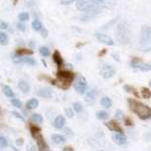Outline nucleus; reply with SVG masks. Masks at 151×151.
Segmentation results:
<instances>
[{"mask_svg": "<svg viewBox=\"0 0 151 151\" xmlns=\"http://www.w3.org/2000/svg\"><path fill=\"white\" fill-rule=\"evenodd\" d=\"M117 0H77V8L85 12L82 20L93 18L103 9L111 10L116 5Z\"/></svg>", "mask_w": 151, "mask_h": 151, "instance_id": "nucleus-1", "label": "nucleus"}, {"mask_svg": "<svg viewBox=\"0 0 151 151\" xmlns=\"http://www.w3.org/2000/svg\"><path fill=\"white\" fill-rule=\"evenodd\" d=\"M128 105L130 110L135 113L142 120H148L151 118V108L147 105L141 103L135 99H128Z\"/></svg>", "mask_w": 151, "mask_h": 151, "instance_id": "nucleus-2", "label": "nucleus"}, {"mask_svg": "<svg viewBox=\"0 0 151 151\" xmlns=\"http://www.w3.org/2000/svg\"><path fill=\"white\" fill-rule=\"evenodd\" d=\"M116 37L119 42H121L122 45H127L131 41V31L127 22L123 21L117 26Z\"/></svg>", "mask_w": 151, "mask_h": 151, "instance_id": "nucleus-3", "label": "nucleus"}, {"mask_svg": "<svg viewBox=\"0 0 151 151\" xmlns=\"http://www.w3.org/2000/svg\"><path fill=\"white\" fill-rule=\"evenodd\" d=\"M58 81L60 83V87L64 90L69 89L70 84L74 82L75 75L69 70H58L57 73Z\"/></svg>", "mask_w": 151, "mask_h": 151, "instance_id": "nucleus-4", "label": "nucleus"}, {"mask_svg": "<svg viewBox=\"0 0 151 151\" xmlns=\"http://www.w3.org/2000/svg\"><path fill=\"white\" fill-rule=\"evenodd\" d=\"M140 42L142 45H145L146 47V52L148 50H151V47L149 45H151V26L144 25L141 29V37H140Z\"/></svg>", "mask_w": 151, "mask_h": 151, "instance_id": "nucleus-5", "label": "nucleus"}, {"mask_svg": "<svg viewBox=\"0 0 151 151\" xmlns=\"http://www.w3.org/2000/svg\"><path fill=\"white\" fill-rule=\"evenodd\" d=\"M74 87H75V90L78 92V93L81 94V95H84L86 93V89H87V80L81 75L78 76V79L75 83Z\"/></svg>", "mask_w": 151, "mask_h": 151, "instance_id": "nucleus-6", "label": "nucleus"}, {"mask_svg": "<svg viewBox=\"0 0 151 151\" xmlns=\"http://www.w3.org/2000/svg\"><path fill=\"white\" fill-rule=\"evenodd\" d=\"M100 74L104 79H110L115 74V70L110 65H104L100 70Z\"/></svg>", "mask_w": 151, "mask_h": 151, "instance_id": "nucleus-7", "label": "nucleus"}, {"mask_svg": "<svg viewBox=\"0 0 151 151\" xmlns=\"http://www.w3.org/2000/svg\"><path fill=\"white\" fill-rule=\"evenodd\" d=\"M95 35H96V38L100 41V42H103V43H105V45H114L113 40H112L110 36H108L107 35L97 32Z\"/></svg>", "mask_w": 151, "mask_h": 151, "instance_id": "nucleus-8", "label": "nucleus"}, {"mask_svg": "<svg viewBox=\"0 0 151 151\" xmlns=\"http://www.w3.org/2000/svg\"><path fill=\"white\" fill-rule=\"evenodd\" d=\"M13 63L14 64H25L29 65H35L36 62L33 58H20V57H15L13 58Z\"/></svg>", "mask_w": 151, "mask_h": 151, "instance_id": "nucleus-9", "label": "nucleus"}, {"mask_svg": "<svg viewBox=\"0 0 151 151\" xmlns=\"http://www.w3.org/2000/svg\"><path fill=\"white\" fill-rule=\"evenodd\" d=\"M131 67L135 68V69H138L142 72H150L151 70V64H146V63H131Z\"/></svg>", "mask_w": 151, "mask_h": 151, "instance_id": "nucleus-10", "label": "nucleus"}, {"mask_svg": "<svg viewBox=\"0 0 151 151\" xmlns=\"http://www.w3.org/2000/svg\"><path fill=\"white\" fill-rule=\"evenodd\" d=\"M106 127L109 128L110 131H114V132H120V133H123V129L119 126V124L115 122V121H110V122H107L105 123Z\"/></svg>", "mask_w": 151, "mask_h": 151, "instance_id": "nucleus-11", "label": "nucleus"}, {"mask_svg": "<svg viewBox=\"0 0 151 151\" xmlns=\"http://www.w3.org/2000/svg\"><path fill=\"white\" fill-rule=\"evenodd\" d=\"M35 139H36V143H37V147H38V149H40V151L48 150V147H47V143H45V139H43L41 133L40 134V135H37V137H36Z\"/></svg>", "mask_w": 151, "mask_h": 151, "instance_id": "nucleus-12", "label": "nucleus"}, {"mask_svg": "<svg viewBox=\"0 0 151 151\" xmlns=\"http://www.w3.org/2000/svg\"><path fill=\"white\" fill-rule=\"evenodd\" d=\"M112 138H113L114 142H116L117 144H119V145H124L126 143V137L123 135V133L117 132L116 134H114V135L112 136Z\"/></svg>", "mask_w": 151, "mask_h": 151, "instance_id": "nucleus-13", "label": "nucleus"}, {"mask_svg": "<svg viewBox=\"0 0 151 151\" xmlns=\"http://www.w3.org/2000/svg\"><path fill=\"white\" fill-rule=\"evenodd\" d=\"M97 92L96 90H90L86 95V102L88 104H93L96 101Z\"/></svg>", "mask_w": 151, "mask_h": 151, "instance_id": "nucleus-14", "label": "nucleus"}, {"mask_svg": "<svg viewBox=\"0 0 151 151\" xmlns=\"http://www.w3.org/2000/svg\"><path fill=\"white\" fill-rule=\"evenodd\" d=\"M52 60H53V62L57 64L58 68H60H60L63 67V64H64V62H63V58H62V55H60V53L58 52V50H55V52H53Z\"/></svg>", "mask_w": 151, "mask_h": 151, "instance_id": "nucleus-15", "label": "nucleus"}, {"mask_svg": "<svg viewBox=\"0 0 151 151\" xmlns=\"http://www.w3.org/2000/svg\"><path fill=\"white\" fill-rule=\"evenodd\" d=\"M65 124V119L63 116H58L53 121V126L57 129H62Z\"/></svg>", "mask_w": 151, "mask_h": 151, "instance_id": "nucleus-16", "label": "nucleus"}, {"mask_svg": "<svg viewBox=\"0 0 151 151\" xmlns=\"http://www.w3.org/2000/svg\"><path fill=\"white\" fill-rule=\"evenodd\" d=\"M52 139L55 143H57V144H63V143L65 142V137L63 135H60V134H53L52 136Z\"/></svg>", "mask_w": 151, "mask_h": 151, "instance_id": "nucleus-17", "label": "nucleus"}, {"mask_svg": "<svg viewBox=\"0 0 151 151\" xmlns=\"http://www.w3.org/2000/svg\"><path fill=\"white\" fill-rule=\"evenodd\" d=\"M18 88H19V90H20V91L22 92L23 94H27L28 92H29V90H30V87H29V85L26 82H24V81H20V82L18 83Z\"/></svg>", "mask_w": 151, "mask_h": 151, "instance_id": "nucleus-18", "label": "nucleus"}, {"mask_svg": "<svg viewBox=\"0 0 151 151\" xmlns=\"http://www.w3.org/2000/svg\"><path fill=\"white\" fill-rule=\"evenodd\" d=\"M37 95L40 97H42V98H52V91L50 89H40V91L37 92Z\"/></svg>", "mask_w": 151, "mask_h": 151, "instance_id": "nucleus-19", "label": "nucleus"}, {"mask_svg": "<svg viewBox=\"0 0 151 151\" xmlns=\"http://www.w3.org/2000/svg\"><path fill=\"white\" fill-rule=\"evenodd\" d=\"M31 55H33V50H27V48H18V50H16V55H18V57Z\"/></svg>", "mask_w": 151, "mask_h": 151, "instance_id": "nucleus-20", "label": "nucleus"}, {"mask_svg": "<svg viewBox=\"0 0 151 151\" xmlns=\"http://www.w3.org/2000/svg\"><path fill=\"white\" fill-rule=\"evenodd\" d=\"M37 106H38V101L36 99H30L26 103V108L28 110H33V109L37 108Z\"/></svg>", "mask_w": 151, "mask_h": 151, "instance_id": "nucleus-21", "label": "nucleus"}, {"mask_svg": "<svg viewBox=\"0 0 151 151\" xmlns=\"http://www.w3.org/2000/svg\"><path fill=\"white\" fill-rule=\"evenodd\" d=\"M101 105L104 108H110L112 106V101L109 97H103L101 99Z\"/></svg>", "mask_w": 151, "mask_h": 151, "instance_id": "nucleus-22", "label": "nucleus"}, {"mask_svg": "<svg viewBox=\"0 0 151 151\" xmlns=\"http://www.w3.org/2000/svg\"><path fill=\"white\" fill-rule=\"evenodd\" d=\"M30 134L33 138H36L37 135L40 134V128L36 127L35 125H30Z\"/></svg>", "mask_w": 151, "mask_h": 151, "instance_id": "nucleus-23", "label": "nucleus"}, {"mask_svg": "<svg viewBox=\"0 0 151 151\" xmlns=\"http://www.w3.org/2000/svg\"><path fill=\"white\" fill-rule=\"evenodd\" d=\"M96 117L99 119V120H106L109 117V114L107 113L106 111H98L96 113Z\"/></svg>", "mask_w": 151, "mask_h": 151, "instance_id": "nucleus-24", "label": "nucleus"}, {"mask_svg": "<svg viewBox=\"0 0 151 151\" xmlns=\"http://www.w3.org/2000/svg\"><path fill=\"white\" fill-rule=\"evenodd\" d=\"M141 96L144 99H149L151 98V91H149V89H147V88H142L141 89Z\"/></svg>", "mask_w": 151, "mask_h": 151, "instance_id": "nucleus-25", "label": "nucleus"}, {"mask_svg": "<svg viewBox=\"0 0 151 151\" xmlns=\"http://www.w3.org/2000/svg\"><path fill=\"white\" fill-rule=\"evenodd\" d=\"M3 92H4V94H5V96H7V97H10V98H12V97L14 96L13 91H12L11 88L9 86H4L3 87Z\"/></svg>", "mask_w": 151, "mask_h": 151, "instance_id": "nucleus-26", "label": "nucleus"}, {"mask_svg": "<svg viewBox=\"0 0 151 151\" xmlns=\"http://www.w3.org/2000/svg\"><path fill=\"white\" fill-rule=\"evenodd\" d=\"M31 120H32V122H35V123H42L43 119L40 114H32V116H31Z\"/></svg>", "mask_w": 151, "mask_h": 151, "instance_id": "nucleus-27", "label": "nucleus"}, {"mask_svg": "<svg viewBox=\"0 0 151 151\" xmlns=\"http://www.w3.org/2000/svg\"><path fill=\"white\" fill-rule=\"evenodd\" d=\"M0 43L1 45H6L8 43V37L4 32H0Z\"/></svg>", "mask_w": 151, "mask_h": 151, "instance_id": "nucleus-28", "label": "nucleus"}, {"mask_svg": "<svg viewBox=\"0 0 151 151\" xmlns=\"http://www.w3.org/2000/svg\"><path fill=\"white\" fill-rule=\"evenodd\" d=\"M32 28L35 29V30H36V31H40V30L42 29V24H41L40 21L35 20L32 22Z\"/></svg>", "mask_w": 151, "mask_h": 151, "instance_id": "nucleus-29", "label": "nucleus"}, {"mask_svg": "<svg viewBox=\"0 0 151 151\" xmlns=\"http://www.w3.org/2000/svg\"><path fill=\"white\" fill-rule=\"evenodd\" d=\"M40 53L42 55V57L47 58L50 55V50H48V47H41L40 48Z\"/></svg>", "mask_w": 151, "mask_h": 151, "instance_id": "nucleus-30", "label": "nucleus"}, {"mask_svg": "<svg viewBox=\"0 0 151 151\" xmlns=\"http://www.w3.org/2000/svg\"><path fill=\"white\" fill-rule=\"evenodd\" d=\"M18 18L20 21H25V20H28L29 15H28L27 12H21V13H19Z\"/></svg>", "mask_w": 151, "mask_h": 151, "instance_id": "nucleus-31", "label": "nucleus"}, {"mask_svg": "<svg viewBox=\"0 0 151 151\" xmlns=\"http://www.w3.org/2000/svg\"><path fill=\"white\" fill-rule=\"evenodd\" d=\"M74 110L77 112V113H80V112L83 111V106L81 103H74Z\"/></svg>", "mask_w": 151, "mask_h": 151, "instance_id": "nucleus-32", "label": "nucleus"}, {"mask_svg": "<svg viewBox=\"0 0 151 151\" xmlns=\"http://www.w3.org/2000/svg\"><path fill=\"white\" fill-rule=\"evenodd\" d=\"M124 90H125L126 92H133V93L135 94V96L138 97V94H137V92H136V90L134 89V88L131 87V86H128V85H126V86H124Z\"/></svg>", "mask_w": 151, "mask_h": 151, "instance_id": "nucleus-33", "label": "nucleus"}, {"mask_svg": "<svg viewBox=\"0 0 151 151\" xmlns=\"http://www.w3.org/2000/svg\"><path fill=\"white\" fill-rule=\"evenodd\" d=\"M0 147H1V149L7 147V141L3 136H0Z\"/></svg>", "mask_w": 151, "mask_h": 151, "instance_id": "nucleus-34", "label": "nucleus"}, {"mask_svg": "<svg viewBox=\"0 0 151 151\" xmlns=\"http://www.w3.org/2000/svg\"><path fill=\"white\" fill-rule=\"evenodd\" d=\"M11 104L13 105L16 108H21V102L18 99H12L11 100Z\"/></svg>", "mask_w": 151, "mask_h": 151, "instance_id": "nucleus-35", "label": "nucleus"}, {"mask_svg": "<svg viewBox=\"0 0 151 151\" xmlns=\"http://www.w3.org/2000/svg\"><path fill=\"white\" fill-rule=\"evenodd\" d=\"M116 119H117V120H122V119H124V113H123V111L117 110V112H116Z\"/></svg>", "mask_w": 151, "mask_h": 151, "instance_id": "nucleus-36", "label": "nucleus"}, {"mask_svg": "<svg viewBox=\"0 0 151 151\" xmlns=\"http://www.w3.org/2000/svg\"><path fill=\"white\" fill-rule=\"evenodd\" d=\"M17 28L19 29L20 31H25L26 30V25L25 24H23V23H17Z\"/></svg>", "mask_w": 151, "mask_h": 151, "instance_id": "nucleus-37", "label": "nucleus"}, {"mask_svg": "<svg viewBox=\"0 0 151 151\" xmlns=\"http://www.w3.org/2000/svg\"><path fill=\"white\" fill-rule=\"evenodd\" d=\"M65 115L69 117V118H73L74 113H73V111L70 110V109H65Z\"/></svg>", "mask_w": 151, "mask_h": 151, "instance_id": "nucleus-38", "label": "nucleus"}, {"mask_svg": "<svg viewBox=\"0 0 151 151\" xmlns=\"http://www.w3.org/2000/svg\"><path fill=\"white\" fill-rule=\"evenodd\" d=\"M12 115H14L16 117V118H18V119H20V120H22V121H24V117L23 116H21L20 114L19 113H17V112H12Z\"/></svg>", "mask_w": 151, "mask_h": 151, "instance_id": "nucleus-39", "label": "nucleus"}, {"mask_svg": "<svg viewBox=\"0 0 151 151\" xmlns=\"http://www.w3.org/2000/svg\"><path fill=\"white\" fill-rule=\"evenodd\" d=\"M125 125L126 126H132L133 125V122L131 121L130 118H125Z\"/></svg>", "mask_w": 151, "mask_h": 151, "instance_id": "nucleus-40", "label": "nucleus"}, {"mask_svg": "<svg viewBox=\"0 0 151 151\" xmlns=\"http://www.w3.org/2000/svg\"><path fill=\"white\" fill-rule=\"evenodd\" d=\"M7 27H8V24H7L6 22H3V21H2V22H1V28L2 29H6Z\"/></svg>", "mask_w": 151, "mask_h": 151, "instance_id": "nucleus-41", "label": "nucleus"}, {"mask_svg": "<svg viewBox=\"0 0 151 151\" xmlns=\"http://www.w3.org/2000/svg\"><path fill=\"white\" fill-rule=\"evenodd\" d=\"M41 36H42V37H47V29H43L42 32H41Z\"/></svg>", "mask_w": 151, "mask_h": 151, "instance_id": "nucleus-42", "label": "nucleus"}, {"mask_svg": "<svg viewBox=\"0 0 151 151\" xmlns=\"http://www.w3.org/2000/svg\"><path fill=\"white\" fill-rule=\"evenodd\" d=\"M65 134H72V132H70V130L69 128H65Z\"/></svg>", "mask_w": 151, "mask_h": 151, "instance_id": "nucleus-43", "label": "nucleus"}, {"mask_svg": "<svg viewBox=\"0 0 151 151\" xmlns=\"http://www.w3.org/2000/svg\"><path fill=\"white\" fill-rule=\"evenodd\" d=\"M64 150H65V151H67V150L74 151V148H72V147H65V148H64Z\"/></svg>", "mask_w": 151, "mask_h": 151, "instance_id": "nucleus-44", "label": "nucleus"}, {"mask_svg": "<svg viewBox=\"0 0 151 151\" xmlns=\"http://www.w3.org/2000/svg\"><path fill=\"white\" fill-rule=\"evenodd\" d=\"M16 143H17V145H21V144H22V140H17V141H16Z\"/></svg>", "mask_w": 151, "mask_h": 151, "instance_id": "nucleus-45", "label": "nucleus"}, {"mask_svg": "<svg viewBox=\"0 0 151 151\" xmlns=\"http://www.w3.org/2000/svg\"><path fill=\"white\" fill-rule=\"evenodd\" d=\"M42 64L45 65V67H47V63L45 62V60H42Z\"/></svg>", "mask_w": 151, "mask_h": 151, "instance_id": "nucleus-46", "label": "nucleus"}, {"mask_svg": "<svg viewBox=\"0 0 151 151\" xmlns=\"http://www.w3.org/2000/svg\"><path fill=\"white\" fill-rule=\"evenodd\" d=\"M17 1H18V0H14V4H16V3H17Z\"/></svg>", "mask_w": 151, "mask_h": 151, "instance_id": "nucleus-47", "label": "nucleus"}, {"mask_svg": "<svg viewBox=\"0 0 151 151\" xmlns=\"http://www.w3.org/2000/svg\"><path fill=\"white\" fill-rule=\"evenodd\" d=\"M149 86L151 87V80H150V81H149Z\"/></svg>", "mask_w": 151, "mask_h": 151, "instance_id": "nucleus-48", "label": "nucleus"}]
</instances>
